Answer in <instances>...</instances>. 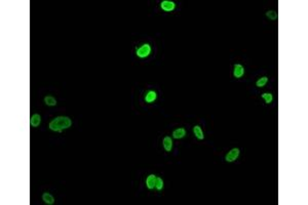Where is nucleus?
Wrapping results in <instances>:
<instances>
[{"label":"nucleus","mask_w":308,"mask_h":205,"mask_svg":"<svg viewBox=\"0 0 308 205\" xmlns=\"http://www.w3.org/2000/svg\"><path fill=\"white\" fill-rule=\"evenodd\" d=\"M72 125V120L67 116H59L55 117L49 122V128L57 132H61L62 130L67 129Z\"/></svg>","instance_id":"nucleus-1"},{"label":"nucleus","mask_w":308,"mask_h":205,"mask_svg":"<svg viewBox=\"0 0 308 205\" xmlns=\"http://www.w3.org/2000/svg\"><path fill=\"white\" fill-rule=\"evenodd\" d=\"M151 52V46L146 43V44H143L141 47L137 48V55L141 58H147Z\"/></svg>","instance_id":"nucleus-2"},{"label":"nucleus","mask_w":308,"mask_h":205,"mask_svg":"<svg viewBox=\"0 0 308 205\" xmlns=\"http://www.w3.org/2000/svg\"><path fill=\"white\" fill-rule=\"evenodd\" d=\"M238 156H239V149L234 148L228 152V154L225 156V160L227 162H233V161H235L238 158Z\"/></svg>","instance_id":"nucleus-3"},{"label":"nucleus","mask_w":308,"mask_h":205,"mask_svg":"<svg viewBox=\"0 0 308 205\" xmlns=\"http://www.w3.org/2000/svg\"><path fill=\"white\" fill-rule=\"evenodd\" d=\"M160 6L161 8L164 10V11H172L175 9V2L173 1H169V0H164L160 3Z\"/></svg>","instance_id":"nucleus-4"},{"label":"nucleus","mask_w":308,"mask_h":205,"mask_svg":"<svg viewBox=\"0 0 308 205\" xmlns=\"http://www.w3.org/2000/svg\"><path fill=\"white\" fill-rule=\"evenodd\" d=\"M243 74H245V68L239 65V64H236L234 65V70H233V76L235 78H241Z\"/></svg>","instance_id":"nucleus-5"},{"label":"nucleus","mask_w":308,"mask_h":205,"mask_svg":"<svg viewBox=\"0 0 308 205\" xmlns=\"http://www.w3.org/2000/svg\"><path fill=\"white\" fill-rule=\"evenodd\" d=\"M156 175L150 174L149 177L146 178V186H147L148 189H154L155 188V184H156Z\"/></svg>","instance_id":"nucleus-6"},{"label":"nucleus","mask_w":308,"mask_h":205,"mask_svg":"<svg viewBox=\"0 0 308 205\" xmlns=\"http://www.w3.org/2000/svg\"><path fill=\"white\" fill-rule=\"evenodd\" d=\"M163 148H164V150H165L166 152H171L172 151V148H173V140L169 136H165L163 139Z\"/></svg>","instance_id":"nucleus-7"},{"label":"nucleus","mask_w":308,"mask_h":205,"mask_svg":"<svg viewBox=\"0 0 308 205\" xmlns=\"http://www.w3.org/2000/svg\"><path fill=\"white\" fill-rule=\"evenodd\" d=\"M40 122H41V117H40L39 114H34V115H32L31 120H30V123H31V126L32 127L39 126Z\"/></svg>","instance_id":"nucleus-8"},{"label":"nucleus","mask_w":308,"mask_h":205,"mask_svg":"<svg viewBox=\"0 0 308 205\" xmlns=\"http://www.w3.org/2000/svg\"><path fill=\"white\" fill-rule=\"evenodd\" d=\"M156 98H157L156 92H155L154 90H150V91H148L147 95H145V101H146V102L151 104V102H153L155 99H156Z\"/></svg>","instance_id":"nucleus-9"},{"label":"nucleus","mask_w":308,"mask_h":205,"mask_svg":"<svg viewBox=\"0 0 308 205\" xmlns=\"http://www.w3.org/2000/svg\"><path fill=\"white\" fill-rule=\"evenodd\" d=\"M42 200L44 201V203L48 204V205H51V204H54V203H55V198L52 197V195H51V194H49V193H48V192L43 193V195H42Z\"/></svg>","instance_id":"nucleus-10"},{"label":"nucleus","mask_w":308,"mask_h":205,"mask_svg":"<svg viewBox=\"0 0 308 205\" xmlns=\"http://www.w3.org/2000/svg\"><path fill=\"white\" fill-rule=\"evenodd\" d=\"M193 132H194L195 136L197 137L198 140H203L204 139V136H203V131H202L201 127L198 126V125H195L193 127Z\"/></svg>","instance_id":"nucleus-11"},{"label":"nucleus","mask_w":308,"mask_h":205,"mask_svg":"<svg viewBox=\"0 0 308 205\" xmlns=\"http://www.w3.org/2000/svg\"><path fill=\"white\" fill-rule=\"evenodd\" d=\"M185 134H186V130L184 128H178V129L173 131V136L175 139H182L185 136Z\"/></svg>","instance_id":"nucleus-12"},{"label":"nucleus","mask_w":308,"mask_h":205,"mask_svg":"<svg viewBox=\"0 0 308 205\" xmlns=\"http://www.w3.org/2000/svg\"><path fill=\"white\" fill-rule=\"evenodd\" d=\"M44 102L48 106H55V105H57V99H55L54 96L48 95L44 98Z\"/></svg>","instance_id":"nucleus-13"},{"label":"nucleus","mask_w":308,"mask_h":205,"mask_svg":"<svg viewBox=\"0 0 308 205\" xmlns=\"http://www.w3.org/2000/svg\"><path fill=\"white\" fill-rule=\"evenodd\" d=\"M262 98L264 99V101H265L266 104H270V102H272V99H273V96H272L271 93H269V92L263 93V95H262Z\"/></svg>","instance_id":"nucleus-14"},{"label":"nucleus","mask_w":308,"mask_h":205,"mask_svg":"<svg viewBox=\"0 0 308 205\" xmlns=\"http://www.w3.org/2000/svg\"><path fill=\"white\" fill-rule=\"evenodd\" d=\"M267 81H268V78H267L266 76H264V77L260 78L259 80L257 81L256 85H257L258 87H263V86L265 85V84L267 83Z\"/></svg>","instance_id":"nucleus-15"},{"label":"nucleus","mask_w":308,"mask_h":205,"mask_svg":"<svg viewBox=\"0 0 308 205\" xmlns=\"http://www.w3.org/2000/svg\"><path fill=\"white\" fill-rule=\"evenodd\" d=\"M266 16H267V17H269V19L272 20L277 19V13L276 11H273V10H268L266 13Z\"/></svg>","instance_id":"nucleus-16"},{"label":"nucleus","mask_w":308,"mask_h":205,"mask_svg":"<svg viewBox=\"0 0 308 205\" xmlns=\"http://www.w3.org/2000/svg\"><path fill=\"white\" fill-rule=\"evenodd\" d=\"M155 188H156L158 191H160V190H162L163 188V181H162V178H160V177H157L156 178V184H155Z\"/></svg>","instance_id":"nucleus-17"}]
</instances>
